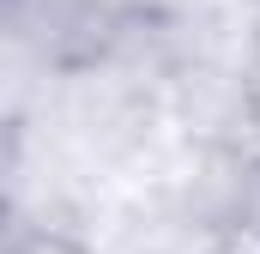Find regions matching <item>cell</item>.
I'll list each match as a JSON object with an SVG mask.
<instances>
[{"label": "cell", "instance_id": "obj_4", "mask_svg": "<svg viewBox=\"0 0 260 254\" xmlns=\"http://www.w3.org/2000/svg\"><path fill=\"white\" fill-rule=\"evenodd\" d=\"M12 254H85L67 230H30V236H18V248Z\"/></svg>", "mask_w": 260, "mask_h": 254}, {"label": "cell", "instance_id": "obj_1", "mask_svg": "<svg viewBox=\"0 0 260 254\" xmlns=\"http://www.w3.org/2000/svg\"><path fill=\"white\" fill-rule=\"evenodd\" d=\"M67 12L97 30V37H121V30H151V24H170L182 12V0H67Z\"/></svg>", "mask_w": 260, "mask_h": 254}, {"label": "cell", "instance_id": "obj_3", "mask_svg": "<svg viewBox=\"0 0 260 254\" xmlns=\"http://www.w3.org/2000/svg\"><path fill=\"white\" fill-rule=\"evenodd\" d=\"M212 254H260V218H236V224H224L218 242H212Z\"/></svg>", "mask_w": 260, "mask_h": 254}, {"label": "cell", "instance_id": "obj_2", "mask_svg": "<svg viewBox=\"0 0 260 254\" xmlns=\"http://www.w3.org/2000/svg\"><path fill=\"white\" fill-rule=\"evenodd\" d=\"M236 121H242V164L260 176V43H254V55H248V73H242Z\"/></svg>", "mask_w": 260, "mask_h": 254}]
</instances>
